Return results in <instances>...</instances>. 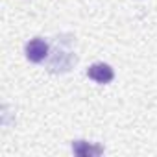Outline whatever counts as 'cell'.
<instances>
[{"label":"cell","instance_id":"6da1fadb","mask_svg":"<svg viewBox=\"0 0 157 157\" xmlns=\"http://www.w3.org/2000/svg\"><path fill=\"white\" fill-rule=\"evenodd\" d=\"M87 76L96 83H109L115 78V72L107 63H94L87 68Z\"/></svg>","mask_w":157,"mask_h":157},{"label":"cell","instance_id":"7a4b0ae2","mask_svg":"<svg viewBox=\"0 0 157 157\" xmlns=\"http://www.w3.org/2000/svg\"><path fill=\"white\" fill-rule=\"evenodd\" d=\"M48 56V44L43 41V39H32L28 44H26V57L32 61V63H41L44 61Z\"/></svg>","mask_w":157,"mask_h":157},{"label":"cell","instance_id":"3957f363","mask_svg":"<svg viewBox=\"0 0 157 157\" xmlns=\"http://www.w3.org/2000/svg\"><path fill=\"white\" fill-rule=\"evenodd\" d=\"M72 150H74L76 155H80V157H96V155L104 153V146H100V144H89L85 140L72 142Z\"/></svg>","mask_w":157,"mask_h":157}]
</instances>
